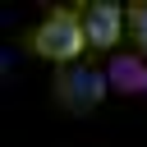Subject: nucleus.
<instances>
[{
  "instance_id": "obj_1",
  "label": "nucleus",
  "mask_w": 147,
  "mask_h": 147,
  "mask_svg": "<svg viewBox=\"0 0 147 147\" xmlns=\"http://www.w3.org/2000/svg\"><path fill=\"white\" fill-rule=\"evenodd\" d=\"M28 55L64 69V64H83V55L92 51L87 46V32H83V14L78 5H46V14L18 37Z\"/></svg>"
},
{
  "instance_id": "obj_2",
  "label": "nucleus",
  "mask_w": 147,
  "mask_h": 147,
  "mask_svg": "<svg viewBox=\"0 0 147 147\" xmlns=\"http://www.w3.org/2000/svg\"><path fill=\"white\" fill-rule=\"evenodd\" d=\"M106 92H110L106 69H96L87 60L83 64H64V69L51 74V101L64 115H96L101 101H106Z\"/></svg>"
},
{
  "instance_id": "obj_3",
  "label": "nucleus",
  "mask_w": 147,
  "mask_h": 147,
  "mask_svg": "<svg viewBox=\"0 0 147 147\" xmlns=\"http://www.w3.org/2000/svg\"><path fill=\"white\" fill-rule=\"evenodd\" d=\"M78 14H83V32H87L92 55H115V46L129 37L124 5H119V0H83Z\"/></svg>"
},
{
  "instance_id": "obj_4",
  "label": "nucleus",
  "mask_w": 147,
  "mask_h": 147,
  "mask_svg": "<svg viewBox=\"0 0 147 147\" xmlns=\"http://www.w3.org/2000/svg\"><path fill=\"white\" fill-rule=\"evenodd\" d=\"M106 78L115 96H147V60L138 51H115L106 64Z\"/></svg>"
},
{
  "instance_id": "obj_5",
  "label": "nucleus",
  "mask_w": 147,
  "mask_h": 147,
  "mask_svg": "<svg viewBox=\"0 0 147 147\" xmlns=\"http://www.w3.org/2000/svg\"><path fill=\"white\" fill-rule=\"evenodd\" d=\"M124 23H129V41L138 46V55L147 51V0H129L124 5Z\"/></svg>"
}]
</instances>
